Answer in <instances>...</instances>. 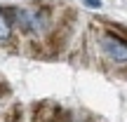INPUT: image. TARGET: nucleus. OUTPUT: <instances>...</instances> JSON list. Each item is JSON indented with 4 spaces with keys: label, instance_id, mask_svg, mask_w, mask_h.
I'll return each instance as SVG.
<instances>
[{
    "label": "nucleus",
    "instance_id": "obj_3",
    "mask_svg": "<svg viewBox=\"0 0 127 122\" xmlns=\"http://www.w3.org/2000/svg\"><path fill=\"white\" fill-rule=\"evenodd\" d=\"M82 5L90 7V9H99L101 7V0H82Z\"/></svg>",
    "mask_w": 127,
    "mask_h": 122
},
{
    "label": "nucleus",
    "instance_id": "obj_1",
    "mask_svg": "<svg viewBox=\"0 0 127 122\" xmlns=\"http://www.w3.org/2000/svg\"><path fill=\"white\" fill-rule=\"evenodd\" d=\"M101 45H104V52L113 61L127 63V42L125 40H118V38H113V35H106L104 40H101Z\"/></svg>",
    "mask_w": 127,
    "mask_h": 122
},
{
    "label": "nucleus",
    "instance_id": "obj_2",
    "mask_svg": "<svg viewBox=\"0 0 127 122\" xmlns=\"http://www.w3.org/2000/svg\"><path fill=\"white\" fill-rule=\"evenodd\" d=\"M9 35H12V21H9V17H7V9L0 7V42L7 40Z\"/></svg>",
    "mask_w": 127,
    "mask_h": 122
}]
</instances>
